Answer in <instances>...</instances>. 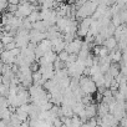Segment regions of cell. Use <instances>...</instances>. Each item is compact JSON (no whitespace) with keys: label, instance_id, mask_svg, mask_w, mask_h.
I'll list each match as a JSON object with an SVG mask.
<instances>
[{"label":"cell","instance_id":"1","mask_svg":"<svg viewBox=\"0 0 127 127\" xmlns=\"http://www.w3.org/2000/svg\"><path fill=\"white\" fill-rule=\"evenodd\" d=\"M79 84H80V89L82 90V92L85 95H92L97 91V87H96L95 82L91 80V77L82 76L79 79Z\"/></svg>","mask_w":127,"mask_h":127},{"label":"cell","instance_id":"2","mask_svg":"<svg viewBox=\"0 0 127 127\" xmlns=\"http://www.w3.org/2000/svg\"><path fill=\"white\" fill-rule=\"evenodd\" d=\"M34 10H37V8L34 5V4H31V3H29V1H26V3H20L19 5H18V10L14 13V16H16V18H20V19H24V18H26L31 11H34Z\"/></svg>","mask_w":127,"mask_h":127},{"label":"cell","instance_id":"3","mask_svg":"<svg viewBox=\"0 0 127 127\" xmlns=\"http://www.w3.org/2000/svg\"><path fill=\"white\" fill-rule=\"evenodd\" d=\"M81 44H82V40L81 39H74L72 41L66 42L65 51L67 54H75V55H77V52L81 50Z\"/></svg>","mask_w":127,"mask_h":127},{"label":"cell","instance_id":"4","mask_svg":"<svg viewBox=\"0 0 127 127\" xmlns=\"http://www.w3.org/2000/svg\"><path fill=\"white\" fill-rule=\"evenodd\" d=\"M51 41V50L56 54H59V52H61L62 50H65V45H66V42L62 40V36H60V37H56V39H54V40H50Z\"/></svg>","mask_w":127,"mask_h":127},{"label":"cell","instance_id":"5","mask_svg":"<svg viewBox=\"0 0 127 127\" xmlns=\"http://www.w3.org/2000/svg\"><path fill=\"white\" fill-rule=\"evenodd\" d=\"M44 39H45V32H41V31H37V30H34V29H31L29 31V40H30V42L39 44Z\"/></svg>","mask_w":127,"mask_h":127},{"label":"cell","instance_id":"6","mask_svg":"<svg viewBox=\"0 0 127 127\" xmlns=\"http://www.w3.org/2000/svg\"><path fill=\"white\" fill-rule=\"evenodd\" d=\"M102 45H103L108 51H112V50L117 49V41H116V39H115L113 36H110V37L105 39L103 42H102Z\"/></svg>","mask_w":127,"mask_h":127},{"label":"cell","instance_id":"7","mask_svg":"<svg viewBox=\"0 0 127 127\" xmlns=\"http://www.w3.org/2000/svg\"><path fill=\"white\" fill-rule=\"evenodd\" d=\"M96 110H97V106L94 105V103H90V105L85 106L84 112H85V116L87 117V120L92 118V117H96Z\"/></svg>","mask_w":127,"mask_h":127},{"label":"cell","instance_id":"8","mask_svg":"<svg viewBox=\"0 0 127 127\" xmlns=\"http://www.w3.org/2000/svg\"><path fill=\"white\" fill-rule=\"evenodd\" d=\"M47 28H49V25L44 20H37V21H35V23L31 24V29L37 30V31H41V32H45L47 30Z\"/></svg>","mask_w":127,"mask_h":127},{"label":"cell","instance_id":"9","mask_svg":"<svg viewBox=\"0 0 127 127\" xmlns=\"http://www.w3.org/2000/svg\"><path fill=\"white\" fill-rule=\"evenodd\" d=\"M94 52L96 54L97 57H106L108 55V50L103 45H97L94 47Z\"/></svg>","mask_w":127,"mask_h":127},{"label":"cell","instance_id":"10","mask_svg":"<svg viewBox=\"0 0 127 127\" xmlns=\"http://www.w3.org/2000/svg\"><path fill=\"white\" fill-rule=\"evenodd\" d=\"M26 19L32 24V23H35V21H37V20H40V13H39V10H34V11H31L28 16H26Z\"/></svg>","mask_w":127,"mask_h":127},{"label":"cell","instance_id":"11","mask_svg":"<svg viewBox=\"0 0 127 127\" xmlns=\"http://www.w3.org/2000/svg\"><path fill=\"white\" fill-rule=\"evenodd\" d=\"M69 55H70V54H67L65 50H62L61 52H59V54H57V59H59L60 61H62V62H66V61H67Z\"/></svg>","mask_w":127,"mask_h":127},{"label":"cell","instance_id":"12","mask_svg":"<svg viewBox=\"0 0 127 127\" xmlns=\"http://www.w3.org/2000/svg\"><path fill=\"white\" fill-rule=\"evenodd\" d=\"M14 47H16V45H15V42L14 41H11V42H9V44H6V45H4V49L5 50H13Z\"/></svg>","mask_w":127,"mask_h":127},{"label":"cell","instance_id":"13","mask_svg":"<svg viewBox=\"0 0 127 127\" xmlns=\"http://www.w3.org/2000/svg\"><path fill=\"white\" fill-rule=\"evenodd\" d=\"M8 8V3L6 1H0V13H3L4 10H6Z\"/></svg>","mask_w":127,"mask_h":127},{"label":"cell","instance_id":"14","mask_svg":"<svg viewBox=\"0 0 127 127\" xmlns=\"http://www.w3.org/2000/svg\"><path fill=\"white\" fill-rule=\"evenodd\" d=\"M118 122H121V125H120L121 127H126V126H127V121H126V116H123V117H122V118H121V120H120Z\"/></svg>","mask_w":127,"mask_h":127},{"label":"cell","instance_id":"15","mask_svg":"<svg viewBox=\"0 0 127 127\" xmlns=\"http://www.w3.org/2000/svg\"><path fill=\"white\" fill-rule=\"evenodd\" d=\"M8 4H11V5H19L20 0H6Z\"/></svg>","mask_w":127,"mask_h":127},{"label":"cell","instance_id":"16","mask_svg":"<svg viewBox=\"0 0 127 127\" xmlns=\"http://www.w3.org/2000/svg\"><path fill=\"white\" fill-rule=\"evenodd\" d=\"M29 121V120H28ZM28 121H24V122H20V125H19V127H29V122Z\"/></svg>","mask_w":127,"mask_h":127},{"label":"cell","instance_id":"17","mask_svg":"<svg viewBox=\"0 0 127 127\" xmlns=\"http://www.w3.org/2000/svg\"><path fill=\"white\" fill-rule=\"evenodd\" d=\"M3 49H4V45H3V42H1V41H0V51H1Z\"/></svg>","mask_w":127,"mask_h":127},{"label":"cell","instance_id":"18","mask_svg":"<svg viewBox=\"0 0 127 127\" xmlns=\"http://www.w3.org/2000/svg\"><path fill=\"white\" fill-rule=\"evenodd\" d=\"M1 16H3V15H1V13H0V21H1Z\"/></svg>","mask_w":127,"mask_h":127},{"label":"cell","instance_id":"19","mask_svg":"<svg viewBox=\"0 0 127 127\" xmlns=\"http://www.w3.org/2000/svg\"><path fill=\"white\" fill-rule=\"evenodd\" d=\"M117 127H121V126H117Z\"/></svg>","mask_w":127,"mask_h":127}]
</instances>
